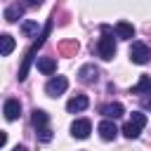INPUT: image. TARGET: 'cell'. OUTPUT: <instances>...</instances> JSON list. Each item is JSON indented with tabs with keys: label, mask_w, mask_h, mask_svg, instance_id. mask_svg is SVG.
<instances>
[{
	"label": "cell",
	"mask_w": 151,
	"mask_h": 151,
	"mask_svg": "<svg viewBox=\"0 0 151 151\" xmlns=\"http://www.w3.org/2000/svg\"><path fill=\"white\" fill-rule=\"evenodd\" d=\"M104 33H101V38H99V42H97V52H99V57L101 59H113V54H116V40H113V35H111V28L109 26H104L101 28Z\"/></svg>",
	"instance_id": "obj_1"
},
{
	"label": "cell",
	"mask_w": 151,
	"mask_h": 151,
	"mask_svg": "<svg viewBox=\"0 0 151 151\" xmlns=\"http://www.w3.org/2000/svg\"><path fill=\"white\" fill-rule=\"evenodd\" d=\"M50 31H52V21H47L45 31L38 35V42H35V45H33V47L26 52V57H24V61H21V68H19V80H24V78H26V73H28V66H31V61H33V54H35V50H38V47L45 42V38L50 35Z\"/></svg>",
	"instance_id": "obj_2"
},
{
	"label": "cell",
	"mask_w": 151,
	"mask_h": 151,
	"mask_svg": "<svg viewBox=\"0 0 151 151\" xmlns=\"http://www.w3.org/2000/svg\"><path fill=\"white\" fill-rule=\"evenodd\" d=\"M144 125H146V116L137 111V113H132V118H130V120L123 125V134H125L127 139H137Z\"/></svg>",
	"instance_id": "obj_3"
},
{
	"label": "cell",
	"mask_w": 151,
	"mask_h": 151,
	"mask_svg": "<svg viewBox=\"0 0 151 151\" xmlns=\"http://www.w3.org/2000/svg\"><path fill=\"white\" fill-rule=\"evenodd\" d=\"M130 59H132L134 64H149V61H151V50H149V45L134 40V42L130 45Z\"/></svg>",
	"instance_id": "obj_4"
},
{
	"label": "cell",
	"mask_w": 151,
	"mask_h": 151,
	"mask_svg": "<svg viewBox=\"0 0 151 151\" xmlns=\"http://www.w3.org/2000/svg\"><path fill=\"white\" fill-rule=\"evenodd\" d=\"M66 87H68V80H66L64 76H57V78L47 80L45 92H47L50 97H59V94H64V92H66Z\"/></svg>",
	"instance_id": "obj_5"
},
{
	"label": "cell",
	"mask_w": 151,
	"mask_h": 151,
	"mask_svg": "<svg viewBox=\"0 0 151 151\" xmlns=\"http://www.w3.org/2000/svg\"><path fill=\"white\" fill-rule=\"evenodd\" d=\"M90 132H92V123H90L87 118H78V120H73V125H71V134H73V137H78V139H87Z\"/></svg>",
	"instance_id": "obj_6"
},
{
	"label": "cell",
	"mask_w": 151,
	"mask_h": 151,
	"mask_svg": "<svg viewBox=\"0 0 151 151\" xmlns=\"http://www.w3.org/2000/svg\"><path fill=\"white\" fill-rule=\"evenodd\" d=\"M87 106H90L87 94H76V97H71V99H68L66 111H68V113H78V111H85Z\"/></svg>",
	"instance_id": "obj_7"
},
{
	"label": "cell",
	"mask_w": 151,
	"mask_h": 151,
	"mask_svg": "<svg viewBox=\"0 0 151 151\" xmlns=\"http://www.w3.org/2000/svg\"><path fill=\"white\" fill-rule=\"evenodd\" d=\"M78 76H80V83H85V85H92V83H97V76H99V71L94 68V64H85V66L78 71Z\"/></svg>",
	"instance_id": "obj_8"
},
{
	"label": "cell",
	"mask_w": 151,
	"mask_h": 151,
	"mask_svg": "<svg viewBox=\"0 0 151 151\" xmlns=\"http://www.w3.org/2000/svg\"><path fill=\"white\" fill-rule=\"evenodd\" d=\"M97 130H99V134H101V139H106V142H111V139H116V134H118V127H116V123H113V120H101Z\"/></svg>",
	"instance_id": "obj_9"
},
{
	"label": "cell",
	"mask_w": 151,
	"mask_h": 151,
	"mask_svg": "<svg viewBox=\"0 0 151 151\" xmlns=\"http://www.w3.org/2000/svg\"><path fill=\"white\" fill-rule=\"evenodd\" d=\"M2 111H5V118H7V120H17L19 113H21V104H19V99H7L5 106H2Z\"/></svg>",
	"instance_id": "obj_10"
},
{
	"label": "cell",
	"mask_w": 151,
	"mask_h": 151,
	"mask_svg": "<svg viewBox=\"0 0 151 151\" xmlns=\"http://www.w3.org/2000/svg\"><path fill=\"white\" fill-rule=\"evenodd\" d=\"M101 113H104L109 120H113V118H120V116L125 113V109H123V104L113 101V104H106V106H101Z\"/></svg>",
	"instance_id": "obj_11"
},
{
	"label": "cell",
	"mask_w": 151,
	"mask_h": 151,
	"mask_svg": "<svg viewBox=\"0 0 151 151\" xmlns=\"http://www.w3.org/2000/svg\"><path fill=\"white\" fill-rule=\"evenodd\" d=\"M38 68H40V73L52 76V73L57 71V61H54V57H40V59H38Z\"/></svg>",
	"instance_id": "obj_12"
},
{
	"label": "cell",
	"mask_w": 151,
	"mask_h": 151,
	"mask_svg": "<svg viewBox=\"0 0 151 151\" xmlns=\"http://www.w3.org/2000/svg\"><path fill=\"white\" fill-rule=\"evenodd\" d=\"M116 33H118V38L130 40V38H134V26L127 24V21H118V24H116Z\"/></svg>",
	"instance_id": "obj_13"
},
{
	"label": "cell",
	"mask_w": 151,
	"mask_h": 151,
	"mask_svg": "<svg viewBox=\"0 0 151 151\" xmlns=\"http://www.w3.org/2000/svg\"><path fill=\"white\" fill-rule=\"evenodd\" d=\"M47 120H50V118H47V113H45L42 109H35V111H33V116H31V123H33V127H35V130L47 127Z\"/></svg>",
	"instance_id": "obj_14"
},
{
	"label": "cell",
	"mask_w": 151,
	"mask_h": 151,
	"mask_svg": "<svg viewBox=\"0 0 151 151\" xmlns=\"http://www.w3.org/2000/svg\"><path fill=\"white\" fill-rule=\"evenodd\" d=\"M132 94H151V78L149 76H142L139 83L132 87Z\"/></svg>",
	"instance_id": "obj_15"
},
{
	"label": "cell",
	"mask_w": 151,
	"mask_h": 151,
	"mask_svg": "<svg viewBox=\"0 0 151 151\" xmlns=\"http://www.w3.org/2000/svg\"><path fill=\"white\" fill-rule=\"evenodd\" d=\"M21 14H24V5H9V7L5 9V21L12 24V21H17Z\"/></svg>",
	"instance_id": "obj_16"
},
{
	"label": "cell",
	"mask_w": 151,
	"mask_h": 151,
	"mask_svg": "<svg viewBox=\"0 0 151 151\" xmlns=\"http://www.w3.org/2000/svg\"><path fill=\"white\" fill-rule=\"evenodd\" d=\"M21 33L26 35V38H38V21H24L21 24Z\"/></svg>",
	"instance_id": "obj_17"
},
{
	"label": "cell",
	"mask_w": 151,
	"mask_h": 151,
	"mask_svg": "<svg viewBox=\"0 0 151 151\" xmlns=\"http://www.w3.org/2000/svg\"><path fill=\"white\" fill-rule=\"evenodd\" d=\"M0 40H2V57H9L12 50H14V38H12L9 33H2Z\"/></svg>",
	"instance_id": "obj_18"
},
{
	"label": "cell",
	"mask_w": 151,
	"mask_h": 151,
	"mask_svg": "<svg viewBox=\"0 0 151 151\" xmlns=\"http://www.w3.org/2000/svg\"><path fill=\"white\" fill-rule=\"evenodd\" d=\"M76 50H78V42H76V40H71V42H64V45H61V52H64V54H73Z\"/></svg>",
	"instance_id": "obj_19"
},
{
	"label": "cell",
	"mask_w": 151,
	"mask_h": 151,
	"mask_svg": "<svg viewBox=\"0 0 151 151\" xmlns=\"http://www.w3.org/2000/svg\"><path fill=\"white\" fill-rule=\"evenodd\" d=\"M38 139H40V142H50V139H52V130H50V127H40V130H38Z\"/></svg>",
	"instance_id": "obj_20"
},
{
	"label": "cell",
	"mask_w": 151,
	"mask_h": 151,
	"mask_svg": "<svg viewBox=\"0 0 151 151\" xmlns=\"http://www.w3.org/2000/svg\"><path fill=\"white\" fill-rule=\"evenodd\" d=\"M42 0H26V5H31V7H38Z\"/></svg>",
	"instance_id": "obj_21"
},
{
	"label": "cell",
	"mask_w": 151,
	"mask_h": 151,
	"mask_svg": "<svg viewBox=\"0 0 151 151\" xmlns=\"http://www.w3.org/2000/svg\"><path fill=\"white\" fill-rule=\"evenodd\" d=\"M144 106H149V109H151V97H149V99H144Z\"/></svg>",
	"instance_id": "obj_22"
},
{
	"label": "cell",
	"mask_w": 151,
	"mask_h": 151,
	"mask_svg": "<svg viewBox=\"0 0 151 151\" xmlns=\"http://www.w3.org/2000/svg\"><path fill=\"white\" fill-rule=\"evenodd\" d=\"M14 151H26V146H14Z\"/></svg>",
	"instance_id": "obj_23"
}]
</instances>
